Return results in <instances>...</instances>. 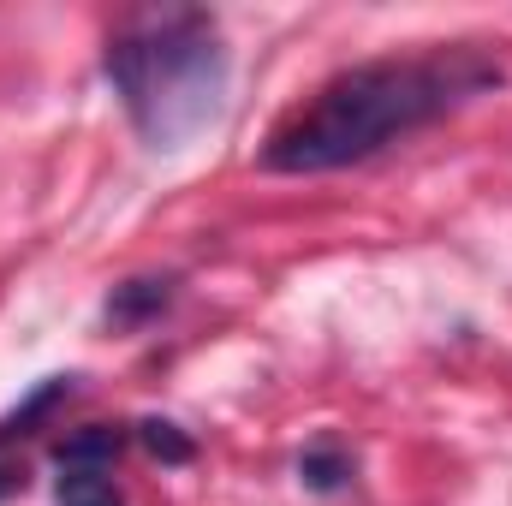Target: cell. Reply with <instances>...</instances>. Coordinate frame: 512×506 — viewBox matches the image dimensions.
I'll use <instances>...</instances> for the list:
<instances>
[{
  "instance_id": "6da1fadb",
  "label": "cell",
  "mask_w": 512,
  "mask_h": 506,
  "mask_svg": "<svg viewBox=\"0 0 512 506\" xmlns=\"http://www.w3.org/2000/svg\"><path fill=\"white\" fill-rule=\"evenodd\" d=\"M501 84V60L477 48H435V54H393L364 60L340 78H328L292 120H280L262 143L268 173H334L352 161H370L376 149L435 126L459 102Z\"/></svg>"
},
{
  "instance_id": "7a4b0ae2",
  "label": "cell",
  "mask_w": 512,
  "mask_h": 506,
  "mask_svg": "<svg viewBox=\"0 0 512 506\" xmlns=\"http://www.w3.org/2000/svg\"><path fill=\"white\" fill-rule=\"evenodd\" d=\"M108 84L149 149H185L221 120L227 48L209 12H149L108 42Z\"/></svg>"
},
{
  "instance_id": "3957f363",
  "label": "cell",
  "mask_w": 512,
  "mask_h": 506,
  "mask_svg": "<svg viewBox=\"0 0 512 506\" xmlns=\"http://www.w3.org/2000/svg\"><path fill=\"white\" fill-rule=\"evenodd\" d=\"M167 298H173V280H167V274H161V280H155V274H149V280H126V286H114V298H108V322L137 328V322L161 316Z\"/></svg>"
},
{
  "instance_id": "277c9868",
  "label": "cell",
  "mask_w": 512,
  "mask_h": 506,
  "mask_svg": "<svg viewBox=\"0 0 512 506\" xmlns=\"http://www.w3.org/2000/svg\"><path fill=\"white\" fill-rule=\"evenodd\" d=\"M120 453V435L114 429H84L60 447V471H102L108 459Z\"/></svg>"
},
{
  "instance_id": "5b68a950",
  "label": "cell",
  "mask_w": 512,
  "mask_h": 506,
  "mask_svg": "<svg viewBox=\"0 0 512 506\" xmlns=\"http://www.w3.org/2000/svg\"><path fill=\"white\" fill-rule=\"evenodd\" d=\"M60 506H126L108 471H66L60 477Z\"/></svg>"
},
{
  "instance_id": "8992f818",
  "label": "cell",
  "mask_w": 512,
  "mask_h": 506,
  "mask_svg": "<svg viewBox=\"0 0 512 506\" xmlns=\"http://www.w3.org/2000/svg\"><path fill=\"white\" fill-rule=\"evenodd\" d=\"M137 435H143V447H149L155 459H173V465L191 459V441H185L173 423H155V417H149V423H137Z\"/></svg>"
},
{
  "instance_id": "52a82bcc",
  "label": "cell",
  "mask_w": 512,
  "mask_h": 506,
  "mask_svg": "<svg viewBox=\"0 0 512 506\" xmlns=\"http://www.w3.org/2000/svg\"><path fill=\"white\" fill-rule=\"evenodd\" d=\"M298 471H304L316 489H334V483L346 477V459H340V453H328V447H316V453H304V465H298Z\"/></svg>"
},
{
  "instance_id": "ba28073f",
  "label": "cell",
  "mask_w": 512,
  "mask_h": 506,
  "mask_svg": "<svg viewBox=\"0 0 512 506\" xmlns=\"http://www.w3.org/2000/svg\"><path fill=\"white\" fill-rule=\"evenodd\" d=\"M18 483H24V477H18V471H12V465H0V495H12V489H18Z\"/></svg>"
}]
</instances>
